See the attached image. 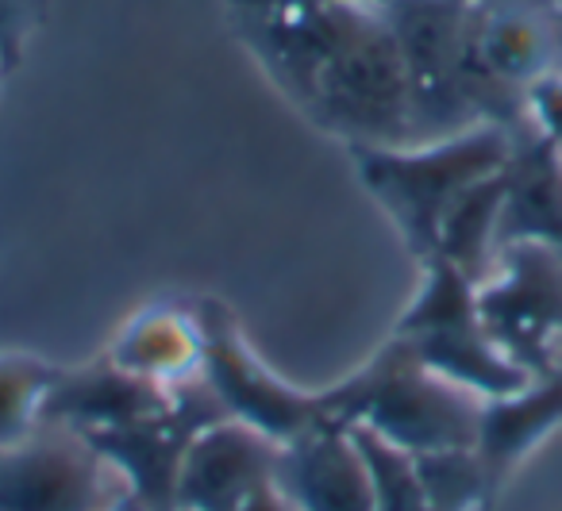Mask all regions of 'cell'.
<instances>
[{"mask_svg":"<svg viewBox=\"0 0 562 511\" xmlns=\"http://www.w3.org/2000/svg\"><path fill=\"white\" fill-rule=\"evenodd\" d=\"M239 39L301 116L359 147H416L413 93L382 4L232 0Z\"/></svg>","mask_w":562,"mask_h":511,"instance_id":"1","label":"cell"},{"mask_svg":"<svg viewBox=\"0 0 562 511\" xmlns=\"http://www.w3.org/2000/svg\"><path fill=\"white\" fill-rule=\"evenodd\" d=\"M359 181L370 189L401 242L416 262L436 254L439 227L451 204L470 185L493 178L513 158V132L482 124L474 132L451 135L416 147H359L351 150Z\"/></svg>","mask_w":562,"mask_h":511,"instance_id":"2","label":"cell"},{"mask_svg":"<svg viewBox=\"0 0 562 511\" xmlns=\"http://www.w3.org/2000/svg\"><path fill=\"white\" fill-rule=\"evenodd\" d=\"M336 419L405 454L474 450L482 400L428 373L397 339H385L351 377L331 385Z\"/></svg>","mask_w":562,"mask_h":511,"instance_id":"3","label":"cell"},{"mask_svg":"<svg viewBox=\"0 0 562 511\" xmlns=\"http://www.w3.org/2000/svg\"><path fill=\"white\" fill-rule=\"evenodd\" d=\"M382 12L408 70L416 143H439L490 124L470 66L474 0H385Z\"/></svg>","mask_w":562,"mask_h":511,"instance_id":"4","label":"cell"},{"mask_svg":"<svg viewBox=\"0 0 562 511\" xmlns=\"http://www.w3.org/2000/svg\"><path fill=\"white\" fill-rule=\"evenodd\" d=\"M420 273V288L397 316L390 339H397L428 373L467 388L477 400H497L528 385V373L516 370L485 334L477 281L447 258H428Z\"/></svg>","mask_w":562,"mask_h":511,"instance_id":"5","label":"cell"},{"mask_svg":"<svg viewBox=\"0 0 562 511\" xmlns=\"http://www.w3.org/2000/svg\"><path fill=\"white\" fill-rule=\"evenodd\" d=\"M193 304L201 311L204 339H209L204 385L212 388V396H216L227 419L266 434L278 446L301 439V434H308L321 423H339L331 388L290 385L250 350L232 308H224L220 300H209V296H201Z\"/></svg>","mask_w":562,"mask_h":511,"instance_id":"6","label":"cell"},{"mask_svg":"<svg viewBox=\"0 0 562 511\" xmlns=\"http://www.w3.org/2000/svg\"><path fill=\"white\" fill-rule=\"evenodd\" d=\"M477 316L493 347L528 377L562 365V254L547 242H508L477 285Z\"/></svg>","mask_w":562,"mask_h":511,"instance_id":"7","label":"cell"},{"mask_svg":"<svg viewBox=\"0 0 562 511\" xmlns=\"http://www.w3.org/2000/svg\"><path fill=\"white\" fill-rule=\"evenodd\" d=\"M559 0H474L470 12V66L482 86L490 124L524 132V93L562 66Z\"/></svg>","mask_w":562,"mask_h":511,"instance_id":"8","label":"cell"},{"mask_svg":"<svg viewBox=\"0 0 562 511\" xmlns=\"http://www.w3.org/2000/svg\"><path fill=\"white\" fill-rule=\"evenodd\" d=\"M120 496L116 469L66 427L0 450V511H109Z\"/></svg>","mask_w":562,"mask_h":511,"instance_id":"9","label":"cell"},{"mask_svg":"<svg viewBox=\"0 0 562 511\" xmlns=\"http://www.w3.org/2000/svg\"><path fill=\"white\" fill-rule=\"evenodd\" d=\"M278 485L293 511H378L374 477L351 427L321 423L278 450Z\"/></svg>","mask_w":562,"mask_h":511,"instance_id":"10","label":"cell"},{"mask_svg":"<svg viewBox=\"0 0 562 511\" xmlns=\"http://www.w3.org/2000/svg\"><path fill=\"white\" fill-rule=\"evenodd\" d=\"M562 427V365L497 400H482L474 454L482 462L490 496L497 500L513 473Z\"/></svg>","mask_w":562,"mask_h":511,"instance_id":"11","label":"cell"},{"mask_svg":"<svg viewBox=\"0 0 562 511\" xmlns=\"http://www.w3.org/2000/svg\"><path fill=\"white\" fill-rule=\"evenodd\" d=\"M104 357L124 373H135V377L166 388L204 381L209 339H204L201 311H196V304L178 300L150 304L139 316L127 319Z\"/></svg>","mask_w":562,"mask_h":511,"instance_id":"12","label":"cell"},{"mask_svg":"<svg viewBox=\"0 0 562 511\" xmlns=\"http://www.w3.org/2000/svg\"><path fill=\"white\" fill-rule=\"evenodd\" d=\"M497 239L501 247H508V242H547L562 254V155L547 147L531 127L513 135Z\"/></svg>","mask_w":562,"mask_h":511,"instance_id":"13","label":"cell"},{"mask_svg":"<svg viewBox=\"0 0 562 511\" xmlns=\"http://www.w3.org/2000/svg\"><path fill=\"white\" fill-rule=\"evenodd\" d=\"M501 208H505V170L470 185L451 204V212L443 216V227H439V242L431 258H447L470 281L482 285L490 277L493 262H497Z\"/></svg>","mask_w":562,"mask_h":511,"instance_id":"14","label":"cell"},{"mask_svg":"<svg viewBox=\"0 0 562 511\" xmlns=\"http://www.w3.org/2000/svg\"><path fill=\"white\" fill-rule=\"evenodd\" d=\"M66 370L27 350H0V450L24 446L47 427V404Z\"/></svg>","mask_w":562,"mask_h":511,"instance_id":"15","label":"cell"},{"mask_svg":"<svg viewBox=\"0 0 562 511\" xmlns=\"http://www.w3.org/2000/svg\"><path fill=\"white\" fill-rule=\"evenodd\" d=\"M524 116H528V127L562 155V66L528 86L524 93Z\"/></svg>","mask_w":562,"mask_h":511,"instance_id":"16","label":"cell"},{"mask_svg":"<svg viewBox=\"0 0 562 511\" xmlns=\"http://www.w3.org/2000/svg\"><path fill=\"white\" fill-rule=\"evenodd\" d=\"M216 511H293V503L285 500V492H281V485H278V473H273V477L250 485L247 492H239L235 500H227L224 508H216Z\"/></svg>","mask_w":562,"mask_h":511,"instance_id":"17","label":"cell"},{"mask_svg":"<svg viewBox=\"0 0 562 511\" xmlns=\"http://www.w3.org/2000/svg\"><path fill=\"white\" fill-rule=\"evenodd\" d=\"M109 511H147V508H143V503H135V500H132V496H127V492H124V496H120V500H116V503H112V508H109Z\"/></svg>","mask_w":562,"mask_h":511,"instance_id":"18","label":"cell"},{"mask_svg":"<svg viewBox=\"0 0 562 511\" xmlns=\"http://www.w3.org/2000/svg\"><path fill=\"white\" fill-rule=\"evenodd\" d=\"M554 16H559V32H562V0L554 4Z\"/></svg>","mask_w":562,"mask_h":511,"instance_id":"19","label":"cell"},{"mask_svg":"<svg viewBox=\"0 0 562 511\" xmlns=\"http://www.w3.org/2000/svg\"><path fill=\"white\" fill-rule=\"evenodd\" d=\"M4 73H9V63H4V55H0V78H4Z\"/></svg>","mask_w":562,"mask_h":511,"instance_id":"20","label":"cell"}]
</instances>
